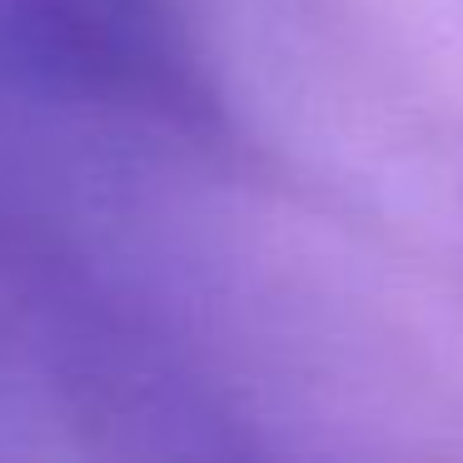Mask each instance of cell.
<instances>
[{
	"mask_svg": "<svg viewBox=\"0 0 463 463\" xmlns=\"http://www.w3.org/2000/svg\"><path fill=\"white\" fill-rule=\"evenodd\" d=\"M0 61L61 100L220 135V95L180 0H0Z\"/></svg>",
	"mask_w": 463,
	"mask_h": 463,
	"instance_id": "6da1fadb",
	"label": "cell"
}]
</instances>
